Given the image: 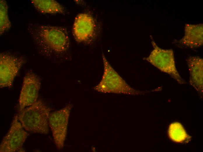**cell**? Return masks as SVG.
<instances>
[{
	"label": "cell",
	"mask_w": 203,
	"mask_h": 152,
	"mask_svg": "<svg viewBox=\"0 0 203 152\" xmlns=\"http://www.w3.org/2000/svg\"><path fill=\"white\" fill-rule=\"evenodd\" d=\"M32 38L38 44L57 53L67 51L70 41L66 30L64 28L50 25H32L29 27Z\"/></svg>",
	"instance_id": "1"
},
{
	"label": "cell",
	"mask_w": 203,
	"mask_h": 152,
	"mask_svg": "<svg viewBox=\"0 0 203 152\" xmlns=\"http://www.w3.org/2000/svg\"><path fill=\"white\" fill-rule=\"evenodd\" d=\"M51 109L41 99L19 111L18 119L27 131L47 134L49 132L48 120Z\"/></svg>",
	"instance_id": "2"
},
{
	"label": "cell",
	"mask_w": 203,
	"mask_h": 152,
	"mask_svg": "<svg viewBox=\"0 0 203 152\" xmlns=\"http://www.w3.org/2000/svg\"><path fill=\"white\" fill-rule=\"evenodd\" d=\"M104 72L102 79L94 89L103 93L137 95L142 92L130 86L110 64L104 55H102Z\"/></svg>",
	"instance_id": "3"
},
{
	"label": "cell",
	"mask_w": 203,
	"mask_h": 152,
	"mask_svg": "<svg viewBox=\"0 0 203 152\" xmlns=\"http://www.w3.org/2000/svg\"><path fill=\"white\" fill-rule=\"evenodd\" d=\"M153 49L149 55L144 58L161 72L169 75L180 84L186 82L180 75L176 68L174 51L158 46L151 38Z\"/></svg>",
	"instance_id": "4"
},
{
	"label": "cell",
	"mask_w": 203,
	"mask_h": 152,
	"mask_svg": "<svg viewBox=\"0 0 203 152\" xmlns=\"http://www.w3.org/2000/svg\"><path fill=\"white\" fill-rule=\"evenodd\" d=\"M72 105L69 103L60 109L50 113L49 127L55 144L59 150H62L66 139L68 124Z\"/></svg>",
	"instance_id": "5"
},
{
	"label": "cell",
	"mask_w": 203,
	"mask_h": 152,
	"mask_svg": "<svg viewBox=\"0 0 203 152\" xmlns=\"http://www.w3.org/2000/svg\"><path fill=\"white\" fill-rule=\"evenodd\" d=\"M28 134L15 115L10 127L0 145V152H24L23 146Z\"/></svg>",
	"instance_id": "6"
},
{
	"label": "cell",
	"mask_w": 203,
	"mask_h": 152,
	"mask_svg": "<svg viewBox=\"0 0 203 152\" xmlns=\"http://www.w3.org/2000/svg\"><path fill=\"white\" fill-rule=\"evenodd\" d=\"M24 60L5 53L0 54V87H10L19 70L24 64Z\"/></svg>",
	"instance_id": "7"
},
{
	"label": "cell",
	"mask_w": 203,
	"mask_h": 152,
	"mask_svg": "<svg viewBox=\"0 0 203 152\" xmlns=\"http://www.w3.org/2000/svg\"><path fill=\"white\" fill-rule=\"evenodd\" d=\"M41 86V80L38 75L32 71H28L25 74L18 100L19 111L38 100Z\"/></svg>",
	"instance_id": "8"
},
{
	"label": "cell",
	"mask_w": 203,
	"mask_h": 152,
	"mask_svg": "<svg viewBox=\"0 0 203 152\" xmlns=\"http://www.w3.org/2000/svg\"><path fill=\"white\" fill-rule=\"evenodd\" d=\"M96 26L93 17L85 13H80L75 17L73 26V34L79 43H87L92 40L96 34Z\"/></svg>",
	"instance_id": "9"
},
{
	"label": "cell",
	"mask_w": 203,
	"mask_h": 152,
	"mask_svg": "<svg viewBox=\"0 0 203 152\" xmlns=\"http://www.w3.org/2000/svg\"><path fill=\"white\" fill-rule=\"evenodd\" d=\"M203 25L202 23H187L184 34L180 39L175 42L176 44L190 49L199 48L203 44Z\"/></svg>",
	"instance_id": "10"
},
{
	"label": "cell",
	"mask_w": 203,
	"mask_h": 152,
	"mask_svg": "<svg viewBox=\"0 0 203 152\" xmlns=\"http://www.w3.org/2000/svg\"><path fill=\"white\" fill-rule=\"evenodd\" d=\"M190 75L189 83L200 94L203 93V60L198 56H190L187 60Z\"/></svg>",
	"instance_id": "11"
},
{
	"label": "cell",
	"mask_w": 203,
	"mask_h": 152,
	"mask_svg": "<svg viewBox=\"0 0 203 152\" xmlns=\"http://www.w3.org/2000/svg\"><path fill=\"white\" fill-rule=\"evenodd\" d=\"M31 2L39 11L43 13H63L64 8L57 1L53 0H32Z\"/></svg>",
	"instance_id": "12"
},
{
	"label": "cell",
	"mask_w": 203,
	"mask_h": 152,
	"mask_svg": "<svg viewBox=\"0 0 203 152\" xmlns=\"http://www.w3.org/2000/svg\"><path fill=\"white\" fill-rule=\"evenodd\" d=\"M169 134L172 140L178 142L183 141L188 137L182 126L178 122L173 123L170 125Z\"/></svg>",
	"instance_id": "13"
},
{
	"label": "cell",
	"mask_w": 203,
	"mask_h": 152,
	"mask_svg": "<svg viewBox=\"0 0 203 152\" xmlns=\"http://www.w3.org/2000/svg\"><path fill=\"white\" fill-rule=\"evenodd\" d=\"M0 34L9 29L11 23L8 16V6L4 0H0Z\"/></svg>",
	"instance_id": "14"
}]
</instances>
